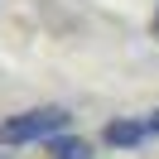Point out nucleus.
I'll return each mask as SVG.
<instances>
[{"mask_svg":"<svg viewBox=\"0 0 159 159\" xmlns=\"http://www.w3.org/2000/svg\"><path fill=\"white\" fill-rule=\"evenodd\" d=\"M154 39H159V15H154Z\"/></svg>","mask_w":159,"mask_h":159,"instance_id":"obj_5","label":"nucleus"},{"mask_svg":"<svg viewBox=\"0 0 159 159\" xmlns=\"http://www.w3.org/2000/svg\"><path fill=\"white\" fill-rule=\"evenodd\" d=\"M101 140L116 149H130V145H145L149 130H145V116H125V120H111L106 130H101Z\"/></svg>","mask_w":159,"mask_h":159,"instance_id":"obj_2","label":"nucleus"},{"mask_svg":"<svg viewBox=\"0 0 159 159\" xmlns=\"http://www.w3.org/2000/svg\"><path fill=\"white\" fill-rule=\"evenodd\" d=\"M48 154L53 159H92V145L82 135H53L48 140Z\"/></svg>","mask_w":159,"mask_h":159,"instance_id":"obj_3","label":"nucleus"},{"mask_svg":"<svg viewBox=\"0 0 159 159\" xmlns=\"http://www.w3.org/2000/svg\"><path fill=\"white\" fill-rule=\"evenodd\" d=\"M145 130H149V140L159 135V111H149V116H145Z\"/></svg>","mask_w":159,"mask_h":159,"instance_id":"obj_4","label":"nucleus"},{"mask_svg":"<svg viewBox=\"0 0 159 159\" xmlns=\"http://www.w3.org/2000/svg\"><path fill=\"white\" fill-rule=\"evenodd\" d=\"M68 125H72L68 106H34V111H20V116L0 120V145H48Z\"/></svg>","mask_w":159,"mask_h":159,"instance_id":"obj_1","label":"nucleus"}]
</instances>
